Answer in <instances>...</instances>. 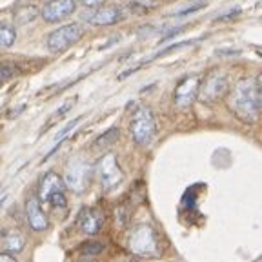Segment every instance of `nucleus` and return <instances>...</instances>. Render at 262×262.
<instances>
[{"label": "nucleus", "mask_w": 262, "mask_h": 262, "mask_svg": "<svg viewBox=\"0 0 262 262\" xmlns=\"http://www.w3.org/2000/svg\"><path fill=\"white\" fill-rule=\"evenodd\" d=\"M229 90L228 77L221 71H211L202 78L201 90H199V98L204 104H213L221 100L226 95V91Z\"/></svg>", "instance_id": "obj_6"}, {"label": "nucleus", "mask_w": 262, "mask_h": 262, "mask_svg": "<svg viewBox=\"0 0 262 262\" xmlns=\"http://www.w3.org/2000/svg\"><path fill=\"white\" fill-rule=\"evenodd\" d=\"M16 40V29L8 22H0V49H9Z\"/></svg>", "instance_id": "obj_15"}, {"label": "nucleus", "mask_w": 262, "mask_h": 262, "mask_svg": "<svg viewBox=\"0 0 262 262\" xmlns=\"http://www.w3.org/2000/svg\"><path fill=\"white\" fill-rule=\"evenodd\" d=\"M91 175H93V168L86 160H73L68 164V168L64 171V182L66 186L75 193H84L91 182Z\"/></svg>", "instance_id": "obj_5"}, {"label": "nucleus", "mask_w": 262, "mask_h": 262, "mask_svg": "<svg viewBox=\"0 0 262 262\" xmlns=\"http://www.w3.org/2000/svg\"><path fill=\"white\" fill-rule=\"evenodd\" d=\"M117 139H119V127H111V129H107L106 133H102V135L95 140V147L111 146V144H113Z\"/></svg>", "instance_id": "obj_18"}, {"label": "nucleus", "mask_w": 262, "mask_h": 262, "mask_svg": "<svg viewBox=\"0 0 262 262\" xmlns=\"http://www.w3.org/2000/svg\"><path fill=\"white\" fill-rule=\"evenodd\" d=\"M97 175L104 189H113L124 180V173L113 153H106L97 164Z\"/></svg>", "instance_id": "obj_7"}, {"label": "nucleus", "mask_w": 262, "mask_h": 262, "mask_svg": "<svg viewBox=\"0 0 262 262\" xmlns=\"http://www.w3.org/2000/svg\"><path fill=\"white\" fill-rule=\"evenodd\" d=\"M104 224V215L98 208H84L78 215V228L82 233L97 235Z\"/></svg>", "instance_id": "obj_12"}, {"label": "nucleus", "mask_w": 262, "mask_h": 262, "mask_svg": "<svg viewBox=\"0 0 262 262\" xmlns=\"http://www.w3.org/2000/svg\"><path fill=\"white\" fill-rule=\"evenodd\" d=\"M2 237H4V251L16 255L24 250L26 237L18 231V229H8V231H4Z\"/></svg>", "instance_id": "obj_14"}, {"label": "nucleus", "mask_w": 262, "mask_h": 262, "mask_svg": "<svg viewBox=\"0 0 262 262\" xmlns=\"http://www.w3.org/2000/svg\"><path fill=\"white\" fill-rule=\"evenodd\" d=\"M64 188H66L64 180H62L57 173L49 171V173H46L40 179V182H38V191H37L38 199H40L42 202H49V199H51L55 193L64 191Z\"/></svg>", "instance_id": "obj_13"}, {"label": "nucleus", "mask_w": 262, "mask_h": 262, "mask_svg": "<svg viewBox=\"0 0 262 262\" xmlns=\"http://www.w3.org/2000/svg\"><path fill=\"white\" fill-rule=\"evenodd\" d=\"M18 75V68L13 62H0V88L8 84L11 78H15Z\"/></svg>", "instance_id": "obj_16"}, {"label": "nucleus", "mask_w": 262, "mask_h": 262, "mask_svg": "<svg viewBox=\"0 0 262 262\" xmlns=\"http://www.w3.org/2000/svg\"><path fill=\"white\" fill-rule=\"evenodd\" d=\"M40 202L42 201L38 199V195L28 196V201H26V219L33 231H46L49 228L48 215L42 209Z\"/></svg>", "instance_id": "obj_9"}, {"label": "nucleus", "mask_w": 262, "mask_h": 262, "mask_svg": "<svg viewBox=\"0 0 262 262\" xmlns=\"http://www.w3.org/2000/svg\"><path fill=\"white\" fill-rule=\"evenodd\" d=\"M231 113L237 119L244 120V122H255L258 117V110H260V100H258V91H257V78H244L233 88L231 95H229L228 102Z\"/></svg>", "instance_id": "obj_1"}, {"label": "nucleus", "mask_w": 262, "mask_h": 262, "mask_svg": "<svg viewBox=\"0 0 262 262\" xmlns=\"http://www.w3.org/2000/svg\"><path fill=\"white\" fill-rule=\"evenodd\" d=\"M206 4H208V0H204V2H196V4L189 6V8H184V9H180V11H177L173 16H184V15H189V13H195V11H199V9L204 8Z\"/></svg>", "instance_id": "obj_21"}, {"label": "nucleus", "mask_w": 262, "mask_h": 262, "mask_svg": "<svg viewBox=\"0 0 262 262\" xmlns=\"http://www.w3.org/2000/svg\"><path fill=\"white\" fill-rule=\"evenodd\" d=\"M104 251V244L97 241H88L84 244H80V253L88 255V257H95V255H100Z\"/></svg>", "instance_id": "obj_19"}, {"label": "nucleus", "mask_w": 262, "mask_h": 262, "mask_svg": "<svg viewBox=\"0 0 262 262\" xmlns=\"http://www.w3.org/2000/svg\"><path fill=\"white\" fill-rule=\"evenodd\" d=\"M82 4L86 8H100V4H104V0H82Z\"/></svg>", "instance_id": "obj_24"}, {"label": "nucleus", "mask_w": 262, "mask_h": 262, "mask_svg": "<svg viewBox=\"0 0 262 262\" xmlns=\"http://www.w3.org/2000/svg\"><path fill=\"white\" fill-rule=\"evenodd\" d=\"M257 91H258V100H260V106H262V75L257 78Z\"/></svg>", "instance_id": "obj_25"}, {"label": "nucleus", "mask_w": 262, "mask_h": 262, "mask_svg": "<svg viewBox=\"0 0 262 262\" xmlns=\"http://www.w3.org/2000/svg\"><path fill=\"white\" fill-rule=\"evenodd\" d=\"M82 35H84V28L73 22V24L62 26V28L49 33L46 44H48V49L51 53H62L66 49H70L73 44H77L82 38Z\"/></svg>", "instance_id": "obj_4"}, {"label": "nucleus", "mask_w": 262, "mask_h": 262, "mask_svg": "<svg viewBox=\"0 0 262 262\" xmlns=\"http://www.w3.org/2000/svg\"><path fill=\"white\" fill-rule=\"evenodd\" d=\"M37 15H38V11L35 6H26V8H20L15 13V20H16V24H28V22L35 20Z\"/></svg>", "instance_id": "obj_17"}, {"label": "nucleus", "mask_w": 262, "mask_h": 262, "mask_svg": "<svg viewBox=\"0 0 262 262\" xmlns=\"http://www.w3.org/2000/svg\"><path fill=\"white\" fill-rule=\"evenodd\" d=\"M49 204L53 206V208H62V209H64L66 206H68V199H66L64 191L55 193V195L51 196V199H49Z\"/></svg>", "instance_id": "obj_20"}, {"label": "nucleus", "mask_w": 262, "mask_h": 262, "mask_svg": "<svg viewBox=\"0 0 262 262\" xmlns=\"http://www.w3.org/2000/svg\"><path fill=\"white\" fill-rule=\"evenodd\" d=\"M202 78H204L202 75L191 73L177 84L173 98H175V102L179 104V106H189V104L199 97V90H201Z\"/></svg>", "instance_id": "obj_8"}, {"label": "nucleus", "mask_w": 262, "mask_h": 262, "mask_svg": "<svg viewBox=\"0 0 262 262\" xmlns=\"http://www.w3.org/2000/svg\"><path fill=\"white\" fill-rule=\"evenodd\" d=\"M80 120H82V117H77V119H75V120H71V122L68 124V126H66L64 129H62L60 133H58V135H57V140H64V139H66V135H68V133H70V131L73 129V127L77 126V124L80 122Z\"/></svg>", "instance_id": "obj_22"}, {"label": "nucleus", "mask_w": 262, "mask_h": 262, "mask_svg": "<svg viewBox=\"0 0 262 262\" xmlns=\"http://www.w3.org/2000/svg\"><path fill=\"white\" fill-rule=\"evenodd\" d=\"M238 51H217V55H237Z\"/></svg>", "instance_id": "obj_27"}, {"label": "nucleus", "mask_w": 262, "mask_h": 262, "mask_svg": "<svg viewBox=\"0 0 262 262\" xmlns=\"http://www.w3.org/2000/svg\"><path fill=\"white\" fill-rule=\"evenodd\" d=\"M0 260H9V262H13V260H15V257H13V253L9 255L8 251H6V253H0Z\"/></svg>", "instance_id": "obj_26"}, {"label": "nucleus", "mask_w": 262, "mask_h": 262, "mask_svg": "<svg viewBox=\"0 0 262 262\" xmlns=\"http://www.w3.org/2000/svg\"><path fill=\"white\" fill-rule=\"evenodd\" d=\"M238 13H241V9L235 8V9H231V11H229V13H226L224 16H219V18H217V20H215V22H224V20H228V18H233V16H237Z\"/></svg>", "instance_id": "obj_23"}, {"label": "nucleus", "mask_w": 262, "mask_h": 262, "mask_svg": "<svg viewBox=\"0 0 262 262\" xmlns=\"http://www.w3.org/2000/svg\"><path fill=\"white\" fill-rule=\"evenodd\" d=\"M75 9H77L75 0H49L42 8V18L49 24H55V22L64 20L66 16H70Z\"/></svg>", "instance_id": "obj_10"}, {"label": "nucleus", "mask_w": 262, "mask_h": 262, "mask_svg": "<svg viewBox=\"0 0 262 262\" xmlns=\"http://www.w3.org/2000/svg\"><path fill=\"white\" fill-rule=\"evenodd\" d=\"M131 137L139 146H146V144L151 142V139L155 137L157 124L155 117H153V111L146 106H139L135 110V113L131 115Z\"/></svg>", "instance_id": "obj_2"}, {"label": "nucleus", "mask_w": 262, "mask_h": 262, "mask_svg": "<svg viewBox=\"0 0 262 262\" xmlns=\"http://www.w3.org/2000/svg\"><path fill=\"white\" fill-rule=\"evenodd\" d=\"M124 18V11L117 6H100L86 16V20L93 26H113Z\"/></svg>", "instance_id": "obj_11"}, {"label": "nucleus", "mask_w": 262, "mask_h": 262, "mask_svg": "<svg viewBox=\"0 0 262 262\" xmlns=\"http://www.w3.org/2000/svg\"><path fill=\"white\" fill-rule=\"evenodd\" d=\"M6 201H8V196H6V195L2 196V199H0V209H2V206H4V202H6Z\"/></svg>", "instance_id": "obj_28"}, {"label": "nucleus", "mask_w": 262, "mask_h": 262, "mask_svg": "<svg viewBox=\"0 0 262 262\" xmlns=\"http://www.w3.org/2000/svg\"><path fill=\"white\" fill-rule=\"evenodd\" d=\"M129 250L139 257H155L159 253V241H157V231L147 224L137 226L129 235L127 241Z\"/></svg>", "instance_id": "obj_3"}]
</instances>
